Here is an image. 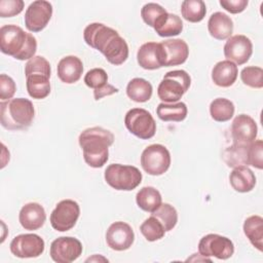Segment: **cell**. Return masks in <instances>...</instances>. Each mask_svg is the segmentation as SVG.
<instances>
[{"label": "cell", "instance_id": "obj_26", "mask_svg": "<svg viewBox=\"0 0 263 263\" xmlns=\"http://www.w3.org/2000/svg\"><path fill=\"white\" fill-rule=\"evenodd\" d=\"M136 201L141 210L149 213H153L162 203L160 192L151 186L141 188L136 195Z\"/></svg>", "mask_w": 263, "mask_h": 263}, {"label": "cell", "instance_id": "obj_2", "mask_svg": "<svg viewBox=\"0 0 263 263\" xmlns=\"http://www.w3.org/2000/svg\"><path fill=\"white\" fill-rule=\"evenodd\" d=\"M84 161L91 167H102L109 158V147L114 142V135L101 126L84 129L78 138Z\"/></svg>", "mask_w": 263, "mask_h": 263}, {"label": "cell", "instance_id": "obj_41", "mask_svg": "<svg viewBox=\"0 0 263 263\" xmlns=\"http://www.w3.org/2000/svg\"><path fill=\"white\" fill-rule=\"evenodd\" d=\"M16 85L11 77L6 74L0 75V99L2 101L10 100L15 93Z\"/></svg>", "mask_w": 263, "mask_h": 263}, {"label": "cell", "instance_id": "obj_18", "mask_svg": "<svg viewBox=\"0 0 263 263\" xmlns=\"http://www.w3.org/2000/svg\"><path fill=\"white\" fill-rule=\"evenodd\" d=\"M137 61L146 70H156L163 67V51L160 43L147 42L141 45L137 52Z\"/></svg>", "mask_w": 263, "mask_h": 263}, {"label": "cell", "instance_id": "obj_5", "mask_svg": "<svg viewBox=\"0 0 263 263\" xmlns=\"http://www.w3.org/2000/svg\"><path fill=\"white\" fill-rule=\"evenodd\" d=\"M191 78L184 70L167 72L157 87V96L164 103H176L189 89Z\"/></svg>", "mask_w": 263, "mask_h": 263}, {"label": "cell", "instance_id": "obj_22", "mask_svg": "<svg viewBox=\"0 0 263 263\" xmlns=\"http://www.w3.org/2000/svg\"><path fill=\"white\" fill-rule=\"evenodd\" d=\"M237 74V66L234 63L225 60L218 62L214 66L212 70V80L220 87H229L235 82Z\"/></svg>", "mask_w": 263, "mask_h": 263}, {"label": "cell", "instance_id": "obj_33", "mask_svg": "<svg viewBox=\"0 0 263 263\" xmlns=\"http://www.w3.org/2000/svg\"><path fill=\"white\" fill-rule=\"evenodd\" d=\"M151 215L161 222L165 232L171 231L177 225L178 213L170 203H161L158 209L151 213Z\"/></svg>", "mask_w": 263, "mask_h": 263}, {"label": "cell", "instance_id": "obj_6", "mask_svg": "<svg viewBox=\"0 0 263 263\" xmlns=\"http://www.w3.org/2000/svg\"><path fill=\"white\" fill-rule=\"evenodd\" d=\"M105 181L116 190L130 191L137 188L142 182V173L138 167L112 163L105 171Z\"/></svg>", "mask_w": 263, "mask_h": 263}, {"label": "cell", "instance_id": "obj_38", "mask_svg": "<svg viewBox=\"0 0 263 263\" xmlns=\"http://www.w3.org/2000/svg\"><path fill=\"white\" fill-rule=\"evenodd\" d=\"M247 163L258 170L263 168V142L257 140L251 143L247 149Z\"/></svg>", "mask_w": 263, "mask_h": 263}, {"label": "cell", "instance_id": "obj_43", "mask_svg": "<svg viewBox=\"0 0 263 263\" xmlns=\"http://www.w3.org/2000/svg\"><path fill=\"white\" fill-rule=\"evenodd\" d=\"M118 92V88L111 85V84H106L104 87L102 88H99V89H95L93 90V97H95V100L99 101L101 100L102 98L104 97H107V96H111L113 93H116Z\"/></svg>", "mask_w": 263, "mask_h": 263}, {"label": "cell", "instance_id": "obj_37", "mask_svg": "<svg viewBox=\"0 0 263 263\" xmlns=\"http://www.w3.org/2000/svg\"><path fill=\"white\" fill-rule=\"evenodd\" d=\"M51 69L49 62L41 55H35L32 59H30L27 64L25 65V75H31V74H45L47 76H50Z\"/></svg>", "mask_w": 263, "mask_h": 263}, {"label": "cell", "instance_id": "obj_12", "mask_svg": "<svg viewBox=\"0 0 263 263\" xmlns=\"http://www.w3.org/2000/svg\"><path fill=\"white\" fill-rule=\"evenodd\" d=\"M10 252L18 258L39 257L45 248L44 240L37 234L26 233L15 236L10 242Z\"/></svg>", "mask_w": 263, "mask_h": 263}, {"label": "cell", "instance_id": "obj_17", "mask_svg": "<svg viewBox=\"0 0 263 263\" xmlns=\"http://www.w3.org/2000/svg\"><path fill=\"white\" fill-rule=\"evenodd\" d=\"M163 51V67L178 66L186 62L189 47L182 39H168L160 42Z\"/></svg>", "mask_w": 263, "mask_h": 263}, {"label": "cell", "instance_id": "obj_35", "mask_svg": "<svg viewBox=\"0 0 263 263\" xmlns=\"http://www.w3.org/2000/svg\"><path fill=\"white\" fill-rule=\"evenodd\" d=\"M183 30V22L177 14L168 13L164 23L155 30L160 37H173L179 35Z\"/></svg>", "mask_w": 263, "mask_h": 263}, {"label": "cell", "instance_id": "obj_14", "mask_svg": "<svg viewBox=\"0 0 263 263\" xmlns=\"http://www.w3.org/2000/svg\"><path fill=\"white\" fill-rule=\"evenodd\" d=\"M253 53L252 41L245 35H234L228 38L224 45L225 58L237 65L246 64Z\"/></svg>", "mask_w": 263, "mask_h": 263}, {"label": "cell", "instance_id": "obj_40", "mask_svg": "<svg viewBox=\"0 0 263 263\" xmlns=\"http://www.w3.org/2000/svg\"><path fill=\"white\" fill-rule=\"evenodd\" d=\"M23 0H1L0 1V16L11 17L20 14L24 9Z\"/></svg>", "mask_w": 263, "mask_h": 263}, {"label": "cell", "instance_id": "obj_30", "mask_svg": "<svg viewBox=\"0 0 263 263\" xmlns=\"http://www.w3.org/2000/svg\"><path fill=\"white\" fill-rule=\"evenodd\" d=\"M234 104L225 98H217L210 105L211 117L218 122L230 120L234 115Z\"/></svg>", "mask_w": 263, "mask_h": 263}, {"label": "cell", "instance_id": "obj_27", "mask_svg": "<svg viewBox=\"0 0 263 263\" xmlns=\"http://www.w3.org/2000/svg\"><path fill=\"white\" fill-rule=\"evenodd\" d=\"M243 232L250 242L261 252L263 249V218L258 215L247 218L243 223Z\"/></svg>", "mask_w": 263, "mask_h": 263}, {"label": "cell", "instance_id": "obj_25", "mask_svg": "<svg viewBox=\"0 0 263 263\" xmlns=\"http://www.w3.org/2000/svg\"><path fill=\"white\" fill-rule=\"evenodd\" d=\"M188 113L185 103H160L156 108V114L162 121H183Z\"/></svg>", "mask_w": 263, "mask_h": 263}, {"label": "cell", "instance_id": "obj_15", "mask_svg": "<svg viewBox=\"0 0 263 263\" xmlns=\"http://www.w3.org/2000/svg\"><path fill=\"white\" fill-rule=\"evenodd\" d=\"M135 240L133 228L125 222L112 223L106 232V242L114 251H125L132 247Z\"/></svg>", "mask_w": 263, "mask_h": 263}, {"label": "cell", "instance_id": "obj_32", "mask_svg": "<svg viewBox=\"0 0 263 263\" xmlns=\"http://www.w3.org/2000/svg\"><path fill=\"white\" fill-rule=\"evenodd\" d=\"M140 231L148 241H156L162 238L165 234V230L161 222L152 215L141 224Z\"/></svg>", "mask_w": 263, "mask_h": 263}, {"label": "cell", "instance_id": "obj_4", "mask_svg": "<svg viewBox=\"0 0 263 263\" xmlns=\"http://www.w3.org/2000/svg\"><path fill=\"white\" fill-rule=\"evenodd\" d=\"M33 103L25 98H15L0 103V122L8 130L28 128L34 119Z\"/></svg>", "mask_w": 263, "mask_h": 263}, {"label": "cell", "instance_id": "obj_34", "mask_svg": "<svg viewBox=\"0 0 263 263\" xmlns=\"http://www.w3.org/2000/svg\"><path fill=\"white\" fill-rule=\"evenodd\" d=\"M249 146V145H248ZM248 146L233 144L224 151V160L230 167L239 165H248L247 163V149Z\"/></svg>", "mask_w": 263, "mask_h": 263}, {"label": "cell", "instance_id": "obj_28", "mask_svg": "<svg viewBox=\"0 0 263 263\" xmlns=\"http://www.w3.org/2000/svg\"><path fill=\"white\" fill-rule=\"evenodd\" d=\"M152 85L149 81L143 78L132 79L126 86L127 97L137 103H145L152 97Z\"/></svg>", "mask_w": 263, "mask_h": 263}, {"label": "cell", "instance_id": "obj_3", "mask_svg": "<svg viewBox=\"0 0 263 263\" xmlns=\"http://www.w3.org/2000/svg\"><path fill=\"white\" fill-rule=\"evenodd\" d=\"M0 50L15 60L25 61L35 57L37 50L36 38L15 25H5L0 28Z\"/></svg>", "mask_w": 263, "mask_h": 263}, {"label": "cell", "instance_id": "obj_36", "mask_svg": "<svg viewBox=\"0 0 263 263\" xmlns=\"http://www.w3.org/2000/svg\"><path fill=\"white\" fill-rule=\"evenodd\" d=\"M240 79L243 84L253 88L263 87V69L261 67L249 66L241 70Z\"/></svg>", "mask_w": 263, "mask_h": 263}, {"label": "cell", "instance_id": "obj_11", "mask_svg": "<svg viewBox=\"0 0 263 263\" xmlns=\"http://www.w3.org/2000/svg\"><path fill=\"white\" fill-rule=\"evenodd\" d=\"M82 250V243L79 239L71 236H61L51 242L49 255L57 263H70L80 257Z\"/></svg>", "mask_w": 263, "mask_h": 263}, {"label": "cell", "instance_id": "obj_23", "mask_svg": "<svg viewBox=\"0 0 263 263\" xmlns=\"http://www.w3.org/2000/svg\"><path fill=\"white\" fill-rule=\"evenodd\" d=\"M231 187L240 193L250 192L256 185V177L252 170L246 165H239L232 170L229 175Z\"/></svg>", "mask_w": 263, "mask_h": 263}, {"label": "cell", "instance_id": "obj_24", "mask_svg": "<svg viewBox=\"0 0 263 263\" xmlns=\"http://www.w3.org/2000/svg\"><path fill=\"white\" fill-rule=\"evenodd\" d=\"M49 77L45 74H31L26 76V85L31 98L41 100L46 98L50 92Z\"/></svg>", "mask_w": 263, "mask_h": 263}, {"label": "cell", "instance_id": "obj_1", "mask_svg": "<svg viewBox=\"0 0 263 263\" xmlns=\"http://www.w3.org/2000/svg\"><path fill=\"white\" fill-rule=\"evenodd\" d=\"M83 38L87 45L99 50L106 60L118 66L128 58V45L118 32L102 23H92L83 31Z\"/></svg>", "mask_w": 263, "mask_h": 263}, {"label": "cell", "instance_id": "obj_7", "mask_svg": "<svg viewBox=\"0 0 263 263\" xmlns=\"http://www.w3.org/2000/svg\"><path fill=\"white\" fill-rule=\"evenodd\" d=\"M124 124L130 134L142 140L151 139L156 132V122L153 116L142 108L128 110L124 117Z\"/></svg>", "mask_w": 263, "mask_h": 263}, {"label": "cell", "instance_id": "obj_29", "mask_svg": "<svg viewBox=\"0 0 263 263\" xmlns=\"http://www.w3.org/2000/svg\"><path fill=\"white\" fill-rule=\"evenodd\" d=\"M168 12L157 3H147L141 9V16L145 24L152 27L154 30L158 29L166 20Z\"/></svg>", "mask_w": 263, "mask_h": 263}, {"label": "cell", "instance_id": "obj_20", "mask_svg": "<svg viewBox=\"0 0 263 263\" xmlns=\"http://www.w3.org/2000/svg\"><path fill=\"white\" fill-rule=\"evenodd\" d=\"M58 76L64 83L72 84L77 82L83 72L81 60L75 55H67L58 64Z\"/></svg>", "mask_w": 263, "mask_h": 263}, {"label": "cell", "instance_id": "obj_9", "mask_svg": "<svg viewBox=\"0 0 263 263\" xmlns=\"http://www.w3.org/2000/svg\"><path fill=\"white\" fill-rule=\"evenodd\" d=\"M200 256L209 258L215 257L220 260L229 259L234 253V245L230 238L216 233L202 236L198 242Z\"/></svg>", "mask_w": 263, "mask_h": 263}, {"label": "cell", "instance_id": "obj_42", "mask_svg": "<svg viewBox=\"0 0 263 263\" xmlns=\"http://www.w3.org/2000/svg\"><path fill=\"white\" fill-rule=\"evenodd\" d=\"M248 0H220V5L230 13H240L248 6Z\"/></svg>", "mask_w": 263, "mask_h": 263}, {"label": "cell", "instance_id": "obj_8", "mask_svg": "<svg viewBox=\"0 0 263 263\" xmlns=\"http://www.w3.org/2000/svg\"><path fill=\"white\" fill-rule=\"evenodd\" d=\"M143 170L151 176L164 174L171 165V154L161 144H152L144 149L141 155Z\"/></svg>", "mask_w": 263, "mask_h": 263}, {"label": "cell", "instance_id": "obj_31", "mask_svg": "<svg viewBox=\"0 0 263 263\" xmlns=\"http://www.w3.org/2000/svg\"><path fill=\"white\" fill-rule=\"evenodd\" d=\"M181 13L187 22L199 23L206 13L205 3L202 0H185L181 4Z\"/></svg>", "mask_w": 263, "mask_h": 263}, {"label": "cell", "instance_id": "obj_19", "mask_svg": "<svg viewBox=\"0 0 263 263\" xmlns=\"http://www.w3.org/2000/svg\"><path fill=\"white\" fill-rule=\"evenodd\" d=\"M46 220L44 208L37 202L26 203L20 211L18 221L26 230H37L41 228Z\"/></svg>", "mask_w": 263, "mask_h": 263}, {"label": "cell", "instance_id": "obj_16", "mask_svg": "<svg viewBox=\"0 0 263 263\" xmlns=\"http://www.w3.org/2000/svg\"><path fill=\"white\" fill-rule=\"evenodd\" d=\"M258 127L256 121L247 114L237 115L231 124V136L233 144L248 146L257 137Z\"/></svg>", "mask_w": 263, "mask_h": 263}, {"label": "cell", "instance_id": "obj_13", "mask_svg": "<svg viewBox=\"0 0 263 263\" xmlns=\"http://www.w3.org/2000/svg\"><path fill=\"white\" fill-rule=\"evenodd\" d=\"M51 15L52 5L48 1H34L25 12V26L30 32H40L47 26Z\"/></svg>", "mask_w": 263, "mask_h": 263}, {"label": "cell", "instance_id": "obj_21", "mask_svg": "<svg viewBox=\"0 0 263 263\" xmlns=\"http://www.w3.org/2000/svg\"><path fill=\"white\" fill-rule=\"evenodd\" d=\"M208 30L212 37L217 40H225L231 37L233 32V22L226 13L214 12L208 22Z\"/></svg>", "mask_w": 263, "mask_h": 263}, {"label": "cell", "instance_id": "obj_39", "mask_svg": "<svg viewBox=\"0 0 263 263\" xmlns=\"http://www.w3.org/2000/svg\"><path fill=\"white\" fill-rule=\"evenodd\" d=\"M108 82V75L104 69L93 68L89 70L84 76V83L95 89H99L104 87Z\"/></svg>", "mask_w": 263, "mask_h": 263}, {"label": "cell", "instance_id": "obj_10", "mask_svg": "<svg viewBox=\"0 0 263 263\" xmlns=\"http://www.w3.org/2000/svg\"><path fill=\"white\" fill-rule=\"evenodd\" d=\"M80 215L79 204L73 199L61 200L50 214V224L52 228L60 232L72 229Z\"/></svg>", "mask_w": 263, "mask_h": 263}]
</instances>
